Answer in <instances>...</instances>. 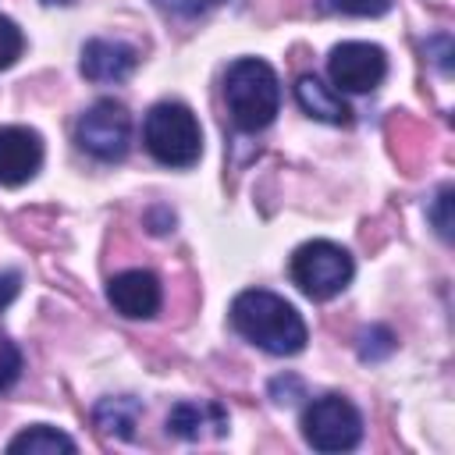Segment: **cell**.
Listing matches in <instances>:
<instances>
[{
  "label": "cell",
  "instance_id": "24",
  "mask_svg": "<svg viewBox=\"0 0 455 455\" xmlns=\"http://www.w3.org/2000/svg\"><path fill=\"white\" fill-rule=\"evenodd\" d=\"M210 4H224V0H210Z\"/></svg>",
  "mask_w": 455,
  "mask_h": 455
},
{
  "label": "cell",
  "instance_id": "5",
  "mask_svg": "<svg viewBox=\"0 0 455 455\" xmlns=\"http://www.w3.org/2000/svg\"><path fill=\"white\" fill-rule=\"evenodd\" d=\"M302 437L316 451H348L363 437V416L341 395L313 398L302 412Z\"/></svg>",
  "mask_w": 455,
  "mask_h": 455
},
{
  "label": "cell",
  "instance_id": "7",
  "mask_svg": "<svg viewBox=\"0 0 455 455\" xmlns=\"http://www.w3.org/2000/svg\"><path fill=\"white\" fill-rule=\"evenodd\" d=\"M327 71L341 92H373L387 75V57L377 43L348 39V43H338L331 50Z\"/></svg>",
  "mask_w": 455,
  "mask_h": 455
},
{
  "label": "cell",
  "instance_id": "10",
  "mask_svg": "<svg viewBox=\"0 0 455 455\" xmlns=\"http://www.w3.org/2000/svg\"><path fill=\"white\" fill-rule=\"evenodd\" d=\"M139 64V50L124 39H89L82 46V75L89 82H124Z\"/></svg>",
  "mask_w": 455,
  "mask_h": 455
},
{
  "label": "cell",
  "instance_id": "14",
  "mask_svg": "<svg viewBox=\"0 0 455 455\" xmlns=\"http://www.w3.org/2000/svg\"><path fill=\"white\" fill-rule=\"evenodd\" d=\"M7 451L11 455H71L75 441L64 430H57V427L36 423V427H25L18 437H11Z\"/></svg>",
  "mask_w": 455,
  "mask_h": 455
},
{
  "label": "cell",
  "instance_id": "23",
  "mask_svg": "<svg viewBox=\"0 0 455 455\" xmlns=\"http://www.w3.org/2000/svg\"><path fill=\"white\" fill-rule=\"evenodd\" d=\"M43 4H50V7H71V4H78V0H43Z\"/></svg>",
  "mask_w": 455,
  "mask_h": 455
},
{
  "label": "cell",
  "instance_id": "4",
  "mask_svg": "<svg viewBox=\"0 0 455 455\" xmlns=\"http://www.w3.org/2000/svg\"><path fill=\"white\" fill-rule=\"evenodd\" d=\"M288 274H291V281L299 284V291L306 299L327 302V299H334L348 288L355 267H352L348 249H341L338 242H327V238H313V242H302L291 252Z\"/></svg>",
  "mask_w": 455,
  "mask_h": 455
},
{
  "label": "cell",
  "instance_id": "21",
  "mask_svg": "<svg viewBox=\"0 0 455 455\" xmlns=\"http://www.w3.org/2000/svg\"><path fill=\"white\" fill-rule=\"evenodd\" d=\"M270 395L277 405H291L302 398V380L299 377H277V380H270Z\"/></svg>",
  "mask_w": 455,
  "mask_h": 455
},
{
  "label": "cell",
  "instance_id": "17",
  "mask_svg": "<svg viewBox=\"0 0 455 455\" xmlns=\"http://www.w3.org/2000/svg\"><path fill=\"white\" fill-rule=\"evenodd\" d=\"M451 196H455V188L451 185H444L437 196H434V203H430V210H427V217H430V224H434V231L448 242L451 238Z\"/></svg>",
  "mask_w": 455,
  "mask_h": 455
},
{
  "label": "cell",
  "instance_id": "1",
  "mask_svg": "<svg viewBox=\"0 0 455 455\" xmlns=\"http://www.w3.org/2000/svg\"><path fill=\"white\" fill-rule=\"evenodd\" d=\"M231 327L256 348L270 352V355H295L306 348V320L299 316V309L291 302H284L274 291L263 288H249L238 291L231 302Z\"/></svg>",
  "mask_w": 455,
  "mask_h": 455
},
{
  "label": "cell",
  "instance_id": "20",
  "mask_svg": "<svg viewBox=\"0 0 455 455\" xmlns=\"http://www.w3.org/2000/svg\"><path fill=\"white\" fill-rule=\"evenodd\" d=\"M164 14H171V18H199V14H206L213 4L210 0H153Z\"/></svg>",
  "mask_w": 455,
  "mask_h": 455
},
{
  "label": "cell",
  "instance_id": "3",
  "mask_svg": "<svg viewBox=\"0 0 455 455\" xmlns=\"http://www.w3.org/2000/svg\"><path fill=\"white\" fill-rule=\"evenodd\" d=\"M142 142L149 156L164 167H192L203 156L199 121L185 103H174V100H164L146 114Z\"/></svg>",
  "mask_w": 455,
  "mask_h": 455
},
{
  "label": "cell",
  "instance_id": "11",
  "mask_svg": "<svg viewBox=\"0 0 455 455\" xmlns=\"http://www.w3.org/2000/svg\"><path fill=\"white\" fill-rule=\"evenodd\" d=\"M206 427L217 437L228 434V412L220 402H178L167 412V430L181 441H199L206 434Z\"/></svg>",
  "mask_w": 455,
  "mask_h": 455
},
{
  "label": "cell",
  "instance_id": "8",
  "mask_svg": "<svg viewBox=\"0 0 455 455\" xmlns=\"http://www.w3.org/2000/svg\"><path fill=\"white\" fill-rule=\"evenodd\" d=\"M43 167V139L25 124H0V185L18 188Z\"/></svg>",
  "mask_w": 455,
  "mask_h": 455
},
{
  "label": "cell",
  "instance_id": "2",
  "mask_svg": "<svg viewBox=\"0 0 455 455\" xmlns=\"http://www.w3.org/2000/svg\"><path fill=\"white\" fill-rule=\"evenodd\" d=\"M224 103L231 121L242 132H259L277 117L281 107V85L267 60L259 57H238L224 71Z\"/></svg>",
  "mask_w": 455,
  "mask_h": 455
},
{
  "label": "cell",
  "instance_id": "18",
  "mask_svg": "<svg viewBox=\"0 0 455 455\" xmlns=\"http://www.w3.org/2000/svg\"><path fill=\"white\" fill-rule=\"evenodd\" d=\"M395 0H327L331 11L348 14V18H380L391 11Z\"/></svg>",
  "mask_w": 455,
  "mask_h": 455
},
{
  "label": "cell",
  "instance_id": "12",
  "mask_svg": "<svg viewBox=\"0 0 455 455\" xmlns=\"http://www.w3.org/2000/svg\"><path fill=\"white\" fill-rule=\"evenodd\" d=\"M295 100H299V107L313 121H323V124H348L352 121V110L341 100V92H334L331 85H323L316 75H302L295 82Z\"/></svg>",
  "mask_w": 455,
  "mask_h": 455
},
{
  "label": "cell",
  "instance_id": "19",
  "mask_svg": "<svg viewBox=\"0 0 455 455\" xmlns=\"http://www.w3.org/2000/svg\"><path fill=\"white\" fill-rule=\"evenodd\" d=\"M18 373H21V352L7 334H0V391H7L18 380Z\"/></svg>",
  "mask_w": 455,
  "mask_h": 455
},
{
  "label": "cell",
  "instance_id": "6",
  "mask_svg": "<svg viewBox=\"0 0 455 455\" xmlns=\"http://www.w3.org/2000/svg\"><path fill=\"white\" fill-rule=\"evenodd\" d=\"M75 139L89 156H96L103 164L121 160L132 146V114H128V107L117 103V100H96L78 117Z\"/></svg>",
  "mask_w": 455,
  "mask_h": 455
},
{
  "label": "cell",
  "instance_id": "22",
  "mask_svg": "<svg viewBox=\"0 0 455 455\" xmlns=\"http://www.w3.org/2000/svg\"><path fill=\"white\" fill-rule=\"evenodd\" d=\"M18 288H21V277H18L14 270H4V274H0V309L18 299Z\"/></svg>",
  "mask_w": 455,
  "mask_h": 455
},
{
  "label": "cell",
  "instance_id": "9",
  "mask_svg": "<svg viewBox=\"0 0 455 455\" xmlns=\"http://www.w3.org/2000/svg\"><path fill=\"white\" fill-rule=\"evenodd\" d=\"M107 299H110V306L121 316H128V320H149V316L160 313L164 288H160V277L153 270H121V274L110 277Z\"/></svg>",
  "mask_w": 455,
  "mask_h": 455
},
{
  "label": "cell",
  "instance_id": "15",
  "mask_svg": "<svg viewBox=\"0 0 455 455\" xmlns=\"http://www.w3.org/2000/svg\"><path fill=\"white\" fill-rule=\"evenodd\" d=\"M395 352V334L387 331V327H370V331H363L359 334V355L366 359V363H377V359H384V355H391Z\"/></svg>",
  "mask_w": 455,
  "mask_h": 455
},
{
  "label": "cell",
  "instance_id": "13",
  "mask_svg": "<svg viewBox=\"0 0 455 455\" xmlns=\"http://www.w3.org/2000/svg\"><path fill=\"white\" fill-rule=\"evenodd\" d=\"M92 419H96V427H100L107 437L128 441V437H135V427H139V419H142V402L132 398V395L103 398V402H96Z\"/></svg>",
  "mask_w": 455,
  "mask_h": 455
},
{
  "label": "cell",
  "instance_id": "16",
  "mask_svg": "<svg viewBox=\"0 0 455 455\" xmlns=\"http://www.w3.org/2000/svg\"><path fill=\"white\" fill-rule=\"evenodd\" d=\"M21 50H25V36H21V28H18L11 18L0 14V71L11 68V64L21 57Z\"/></svg>",
  "mask_w": 455,
  "mask_h": 455
}]
</instances>
